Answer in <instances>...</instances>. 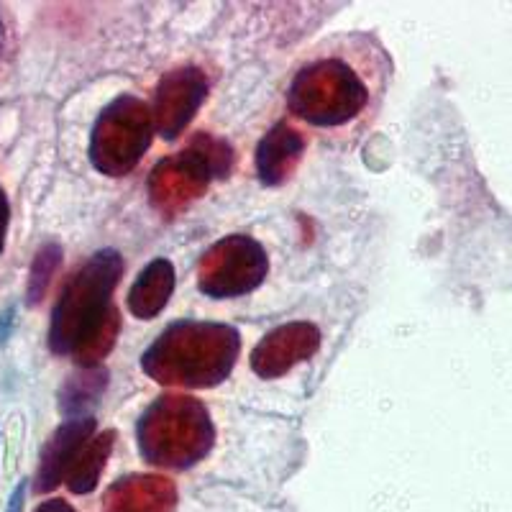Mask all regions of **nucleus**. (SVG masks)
<instances>
[{
  "label": "nucleus",
  "mask_w": 512,
  "mask_h": 512,
  "mask_svg": "<svg viewBox=\"0 0 512 512\" xmlns=\"http://www.w3.org/2000/svg\"><path fill=\"white\" fill-rule=\"evenodd\" d=\"M231 162V146L213 136H198L185 152L177 154L175 159H164L154 169L152 182H149L154 203L167 210L180 208L187 200L198 198L213 177H226Z\"/></svg>",
  "instance_id": "obj_6"
},
{
  "label": "nucleus",
  "mask_w": 512,
  "mask_h": 512,
  "mask_svg": "<svg viewBox=\"0 0 512 512\" xmlns=\"http://www.w3.org/2000/svg\"><path fill=\"white\" fill-rule=\"evenodd\" d=\"M372 90L341 57H320L297 72L287 90L292 116L315 128H341L369 108Z\"/></svg>",
  "instance_id": "obj_4"
},
{
  "label": "nucleus",
  "mask_w": 512,
  "mask_h": 512,
  "mask_svg": "<svg viewBox=\"0 0 512 512\" xmlns=\"http://www.w3.org/2000/svg\"><path fill=\"white\" fill-rule=\"evenodd\" d=\"M13 313L16 310L8 308L6 313L0 315V341H8V336H11V326H13Z\"/></svg>",
  "instance_id": "obj_20"
},
{
  "label": "nucleus",
  "mask_w": 512,
  "mask_h": 512,
  "mask_svg": "<svg viewBox=\"0 0 512 512\" xmlns=\"http://www.w3.org/2000/svg\"><path fill=\"white\" fill-rule=\"evenodd\" d=\"M303 152V134L287 121H280L256 146V175L267 187L282 185L292 177L295 167L303 159Z\"/></svg>",
  "instance_id": "obj_11"
},
{
  "label": "nucleus",
  "mask_w": 512,
  "mask_h": 512,
  "mask_svg": "<svg viewBox=\"0 0 512 512\" xmlns=\"http://www.w3.org/2000/svg\"><path fill=\"white\" fill-rule=\"evenodd\" d=\"M113 443H116V431H105L85 443V448L80 451L75 464H72L70 474L64 479L75 495H88V492H93L98 487L105 461H108V456L113 451Z\"/></svg>",
  "instance_id": "obj_15"
},
{
  "label": "nucleus",
  "mask_w": 512,
  "mask_h": 512,
  "mask_svg": "<svg viewBox=\"0 0 512 512\" xmlns=\"http://www.w3.org/2000/svg\"><path fill=\"white\" fill-rule=\"evenodd\" d=\"M269 272L267 251L251 236L233 233L205 251L198 285L213 300H228L254 292Z\"/></svg>",
  "instance_id": "obj_7"
},
{
  "label": "nucleus",
  "mask_w": 512,
  "mask_h": 512,
  "mask_svg": "<svg viewBox=\"0 0 512 512\" xmlns=\"http://www.w3.org/2000/svg\"><path fill=\"white\" fill-rule=\"evenodd\" d=\"M123 274V256L100 249L72 274L52 310L49 349L57 356H75L82 367H100L113 349L121 328L113 292Z\"/></svg>",
  "instance_id": "obj_1"
},
{
  "label": "nucleus",
  "mask_w": 512,
  "mask_h": 512,
  "mask_svg": "<svg viewBox=\"0 0 512 512\" xmlns=\"http://www.w3.org/2000/svg\"><path fill=\"white\" fill-rule=\"evenodd\" d=\"M26 489H29V482H26V479H21V482L16 484V489L11 492V497H8V512H24Z\"/></svg>",
  "instance_id": "obj_18"
},
{
  "label": "nucleus",
  "mask_w": 512,
  "mask_h": 512,
  "mask_svg": "<svg viewBox=\"0 0 512 512\" xmlns=\"http://www.w3.org/2000/svg\"><path fill=\"white\" fill-rule=\"evenodd\" d=\"M208 95V80L198 67H177L159 80L154 90V128L162 139L172 141L195 118Z\"/></svg>",
  "instance_id": "obj_8"
},
{
  "label": "nucleus",
  "mask_w": 512,
  "mask_h": 512,
  "mask_svg": "<svg viewBox=\"0 0 512 512\" xmlns=\"http://www.w3.org/2000/svg\"><path fill=\"white\" fill-rule=\"evenodd\" d=\"M216 428L205 405L187 395H162L139 420V448L149 464L187 469L208 456Z\"/></svg>",
  "instance_id": "obj_3"
},
{
  "label": "nucleus",
  "mask_w": 512,
  "mask_h": 512,
  "mask_svg": "<svg viewBox=\"0 0 512 512\" xmlns=\"http://www.w3.org/2000/svg\"><path fill=\"white\" fill-rule=\"evenodd\" d=\"M59 264H62V246L59 244H44L36 251L34 262H31L29 285H26V303L39 305L44 300L49 282H52Z\"/></svg>",
  "instance_id": "obj_16"
},
{
  "label": "nucleus",
  "mask_w": 512,
  "mask_h": 512,
  "mask_svg": "<svg viewBox=\"0 0 512 512\" xmlns=\"http://www.w3.org/2000/svg\"><path fill=\"white\" fill-rule=\"evenodd\" d=\"M175 292V267L169 259H154L139 272L128 290V313L139 320L157 318Z\"/></svg>",
  "instance_id": "obj_13"
},
{
  "label": "nucleus",
  "mask_w": 512,
  "mask_h": 512,
  "mask_svg": "<svg viewBox=\"0 0 512 512\" xmlns=\"http://www.w3.org/2000/svg\"><path fill=\"white\" fill-rule=\"evenodd\" d=\"M3 41H6V26H3V18H0V52H3Z\"/></svg>",
  "instance_id": "obj_21"
},
{
  "label": "nucleus",
  "mask_w": 512,
  "mask_h": 512,
  "mask_svg": "<svg viewBox=\"0 0 512 512\" xmlns=\"http://www.w3.org/2000/svg\"><path fill=\"white\" fill-rule=\"evenodd\" d=\"M239 351L241 336L236 328L205 320H177L144 351L141 369L159 384L205 390L233 372Z\"/></svg>",
  "instance_id": "obj_2"
},
{
  "label": "nucleus",
  "mask_w": 512,
  "mask_h": 512,
  "mask_svg": "<svg viewBox=\"0 0 512 512\" xmlns=\"http://www.w3.org/2000/svg\"><path fill=\"white\" fill-rule=\"evenodd\" d=\"M8 223H11V203H8L6 190H3V187H0V251L6 249Z\"/></svg>",
  "instance_id": "obj_17"
},
{
  "label": "nucleus",
  "mask_w": 512,
  "mask_h": 512,
  "mask_svg": "<svg viewBox=\"0 0 512 512\" xmlns=\"http://www.w3.org/2000/svg\"><path fill=\"white\" fill-rule=\"evenodd\" d=\"M320 346L318 326L297 320L274 328L251 351V369L262 379H277L290 372L295 364L310 359Z\"/></svg>",
  "instance_id": "obj_9"
},
{
  "label": "nucleus",
  "mask_w": 512,
  "mask_h": 512,
  "mask_svg": "<svg viewBox=\"0 0 512 512\" xmlns=\"http://www.w3.org/2000/svg\"><path fill=\"white\" fill-rule=\"evenodd\" d=\"M111 374L103 367H80L75 374L67 377V382L59 390V413L67 420L90 418L93 408L103 397Z\"/></svg>",
  "instance_id": "obj_14"
},
{
  "label": "nucleus",
  "mask_w": 512,
  "mask_h": 512,
  "mask_svg": "<svg viewBox=\"0 0 512 512\" xmlns=\"http://www.w3.org/2000/svg\"><path fill=\"white\" fill-rule=\"evenodd\" d=\"M95 418H72L64 420L57 431L49 436L39 456V472H36V492H52L54 487L67 479L72 464L93 438Z\"/></svg>",
  "instance_id": "obj_10"
},
{
  "label": "nucleus",
  "mask_w": 512,
  "mask_h": 512,
  "mask_svg": "<svg viewBox=\"0 0 512 512\" xmlns=\"http://www.w3.org/2000/svg\"><path fill=\"white\" fill-rule=\"evenodd\" d=\"M175 500V489L162 477L118 479L105 495V512H164Z\"/></svg>",
  "instance_id": "obj_12"
},
{
  "label": "nucleus",
  "mask_w": 512,
  "mask_h": 512,
  "mask_svg": "<svg viewBox=\"0 0 512 512\" xmlns=\"http://www.w3.org/2000/svg\"><path fill=\"white\" fill-rule=\"evenodd\" d=\"M36 512H77L75 507H70L64 500H49L44 505L36 507Z\"/></svg>",
  "instance_id": "obj_19"
},
{
  "label": "nucleus",
  "mask_w": 512,
  "mask_h": 512,
  "mask_svg": "<svg viewBox=\"0 0 512 512\" xmlns=\"http://www.w3.org/2000/svg\"><path fill=\"white\" fill-rule=\"evenodd\" d=\"M152 108L134 95H121L98 116L90 134V162L98 172L111 177L128 175L154 136Z\"/></svg>",
  "instance_id": "obj_5"
}]
</instances>
